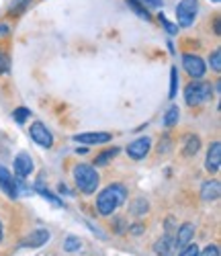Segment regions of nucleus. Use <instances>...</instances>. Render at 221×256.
Instances as JSON below:
<instances>
[{
	"label": "nucleus",
	"instance_id": "obj_6",
	"mask_svg": "<svg viewBox=\"0 0 221 256\" xmlns=\"http://www.w3.org/2000/svg\"><path fill=\"white\" fill-rule=\"evenodd\" d=\"M182 66H184V70H186L194 80L203 78V76H205V72H207L205 62H203L201 58H198V56H192V54H186V56L182 58Z\"/></svg>",
	"mask_w": 221,
	"mask_h": 256
},
{
	"label": "nucleus",
	"instance_id": "obj_4",
	"mask_svg": "<svg viewBox=\"0 0 221 256\" xmlns=\"http://www.w3.org/2000/svg\"><path fill=\"white\" fill-rule=\"evenodd\" d=\"M198 12V2L196 0H180L178 6H176V18H178L180 27H190L196 18Z\"/></svg>",
	"mask_w": 221,
	"mask_h": 256
},
{
	"label": "nucleus",
	"instance_id": "obj_29",
	"mask_svg": "<svg viewBox=\"0 0 221 256\" xmlns=\"http://www.w3.org/2000/svg\"><path fill=\"white\" fill-rule=\"evenodd\" d=\"M198 256H219V248L215 244H209L203 252H198Z\"/></svg>",
	"mask_w": 221,
	"mask_h": 256
},
{
	"label": "nucleus",
	"instance_id": "obj_23",
	"mask_svg": "<svg viewBox=\"0 0 221 256\" xmlns=\"http://www.w3.org/2000/svg\"><path fill=\"white\" fill-rule=\"evenodd\" d=\"M29 115H31V111H29V109H25V106H18V109H14V111H12V117H14V121H16V123H25Z\"/></svg>",
	"mask_w": 221,
	"mask_h": 256
},
{
	"label": "nucleus",
	"instance_id": "obj_7",
	"mask_svg": "<svg viewBox=\"0 0 221 256\" xmlns=\"http://www.w3.org/2000/svg\"><path fill=\"white\" fill-rule=\"evenodd\" d=\"M52 238V234L48 230H33L29 236L20 242V248H41L43 244H48V240Z\"/></svg>",
	"mask_w": 221,
	"mask_h": 256
},
{
	"label": "nucleus",
	"instance_id": "obj_32",
	"mask_svg": "<svg viewBox=\"0 0 221 256\" xmlns=\"http://www.w3.org/2000/svg\"><path fill=\"white\" fill-rule=\"evenodd\" d=\"M8 33V27L6 25H0V35H6Z\"/></svg>",
	"mask_w": 221,
	"mask_h": 256
},
{
	"label": "nucleus",
	"instance_id": "obj_33",
	"mask_svg": "<svg viewBox=\"0 0 221 256\" xmlns=\"http://www.w3.org/2000/svg\"><path fill=\"white\" fill-rule=\"evenodd\" d=\"M2 236H4V232H2V222H0V242H2Z\"/></svg>",
	"mask_w": 221,
	"mask_h": 256
},
{
	"label": "nucleus",
	"instance_id": "obj_17",
	"mask_svg": "<svg viewBox=\"0 0 221 256\" xmlns=\"http://www.w3.org/2000/svg\"><path fill=\"white\" fill-rule=\"evenodd\" d=\"M127 6L134 10L140 18H146V20H150L152 16H150V12H148V8H146V4H142L140 0H127Z\"/></svg>",
	"mask_w": 221,
	"mask_h": 256
},
{
	"label": "nucleus",
	"instance_id": "obj_5",
	"mask_svg": "<svg viewBox=\"0 0 221 256\" xmlns=\"http://www.w3.org/2000/svg\"><path fill=\"white\" fill-rule=\"evenodd\" d=\"M29 134H31V140H33L35 144H39L41 148H52V146H54V136H52V132H50L41 121H35V123L31 125Z\"/></svg>",
	"mask_w": 221,
	"mask_h": 256
},
{
	"label": "nucleus",
	"instance_id": "obj_11",
	"mask_svg": "<svg viewBox=\"0 0 221 256\" xmlns=\"http://www.w3.org/2000/svg\"><path fill=\"white\" fill-rule=\"evenodd\" d=\"M205 168L209 172H217L221 168V144L219 142H213L209 152H207V162H205Z\"/></svg>",
	"mask_w": 221,
	"mask_h": 256
},
{
	"label": "nucleus",
	"instance_id": "obj_15",
	"mask_svg": "<svg viewBox=\"0 0 221 256\" xmlns=\"http://www.w3.org/2000/svg\"><path fill=\"white\" fill-rule=\"evenodd\" d=\"M192 236H194V226L192 224H182L180 228H178V232H176V238H174V242H176V246H186L190 240H192Z\"/></svg>",
	"mask_w": 221,
	"mask_h": 256
},
{
	"label": "nucleus",
	"instance_id": "obj_12",
	"mask_svg": "<svg viewBox=\"0 0 221 256\" xmlns=\"http://www.w3.org/2000/svg\"><path fill=\"white\" fill-rule=\"evenodd\" d=\"M74 142H78V144H106V142H110V134H102V132L78 134V136H74Z\"/></svg>",
	"mask_w": 221,
	"mask_h": 256
},
{
	"label": "nucleus",
	"instance_id": "obj_10",
	"mask_svg": "<svg viewBox=\"0 0 221 256\" xmlns=\"http://www.w3.org/2000/svg\"><path fill=\"white\" fill-rule=\"evenodd\" d=\"M0 186H2V190H4V193H6L10 199H16V197H18L16 180H14V176L8 172L4 166H0Z\"/></svg>",
	"mask_w": 221,
	"mask_h": 256
},
{
	"label": "nucleus",
	"instance_id": "obj_22",
	"mask_svg": "<svg viewBox=\"0 0 221 256\" xmlns=\"http://www.w3.org/2000/svg\"><path fill=\"white\" fill-rule=\"evenodd\" d=\"M176 90H178V70L172 68L170 70V98L176 96Z\"/></svg>",
	"mask_w": 221,
	"mask_h": 256
},
{
	"label": "nucleus",
	"instance_id": "obj_24",
	"mask_svg": "<svg viewBox=\"0 0 221 256\" xmlns=\"http://www.w3.org/2000/svg\"><path fill=\"white\" fill-rule=\"evenodd\" d=\"M209 64H211V68L215 72H221V50H215L209 58Z\"/></svg>",
	"mask_w": 221,
	"mask_h": 256
},
{
	"label": "nucleus",
	"instance_id": "obj_18",
	"mask_svg": "<svg viewBox=\"0 0 221 256\" xmlns=\"http://www.w3.org/2000/svg\"><path fill=\"white\" fill-rule=\"evenodd\" d=\"M117 154H119V148H108L106 152H102V154H98V156H96L94 164H96V166H106V164H108L110 160H113Z\"/></svg>",
	"mask_w": 221,
	"mask_h": 256
},
{
	"label": "nucleus",
	"instance_id": "obj_26",
	"mask_svg": "<svg viewBox=\"0 0 221 256\" xmlns=\"http://www.w3.org/2000/svg\"><path fill=\"white\" fill-rule=\"evenodd\" d=\"M178 256H198V246L188 242V244L178 252Z\"/></svg>",
	"mask_w": 221,
	"mask_h": 256
},
{
	"label": "nucleus",
	"instance_id": "obj_20",
	"mask_svg": "<svg viewBox=\"0 0 221 256\" xmlns=\"http://www.w3.org/2000/svg\"><path fill=\"white\" fill-rule=\"evenodd\" d=\"M148 209H150V205L146 199H136L131 203V213H134V216H146Z\"/></svg>",
	"mask_w": 221,
	"mask_h": 256
},
{
	"label": "nucleus",
	"instance_id": "obj_27",
	"mask_svg": "<svg viewBox=\"0 0 221 256\" xmlns=\"http://www.w3.org/2000/svg\"><path fill=\"white\" fill-rule=\"evenodd\" d=\"M8 70H10V60L0 54V74H6Z\"/></svg>",
	"mask_w": 221,
	"mask_h": 256
},
{
	"label": "nucleus",
	"instance_id": "obj_9",
	"mask_svg": "<svg viewBox=\"0 0 221 256\" xmlns=\"http://www.w3.org/2000/svg\"><path fill=\"white\" fill-rule=\"evenodd\" d=\"M33 158L27 154V152H20L16 158H14V172L18 178H25L33 172Z\"/></svg>",
	"mask_w": 221,
	"mask_h": 256
},
{
	"label": "nucleus",
	"instance_id": "obj_14",
	"mask_svg": "<svg viewBox=\"0 0 221 256\" xmlns=\"http://www.w3.org/2000/svg\"><path fill=\"white\" fill-rule=\"evenodd\" d=\"M203 201H217L221 197V182L219 180H207L201 188Z\"/></svg>",
	"mask_w": 221,
	"mask_h": 256
},
{
	"label": "nucleus",
	"instance_id": "obj_28",
	"mask_svg": "<svg viewBox=\"0 0 221 256\" xmlns=\"http://www.w3.org/2000/svg\"><path fill=\"white\" fill-rule=\"evenodd\" d=\"M158 18H160V23H162V25L166 27V31H168L170 35H174L176 31H178V27H176V25H172V23H168V20L164 18V14H158Z\"/></svg>",
	"mask_w": 221,
	"mask_h": 256
},
{
	"label": "nucleus",
	"instance_id": "obj_2",
	"mask_svg": "<svg viewBox=\"0 0 221 256\" xmlns=\"http://www.w3.org/2000/svg\"><path fill=\"white\" fill-rule=\"evenodd\" d=\"M74 180H76V186L82 190L84 195H92L98 182H100V176L96 172V168L90 166V164H78L74 166Z\"/></svg>",
	"mask_w": 221,
	"mask_h": 256
},
{
	"label": "nucleus",
	"instance_id": "obj_3",
	"mask_svg": "<svg viewBox=\"0 0 221 256\" xmlns=\"http://www.w3.org/2000/svg\"><path fill=\"white\" fill-rule=\"evenodd\" d=\"M211 96H213V88L209 82H190L184 88V98H186V104H190V106L203 104Z\"/></svg>",
	"mask_w": 221,
	"mask_h": 256
},
{
	"label": "nucleus",
	"instance_id": "obj_16",
	"mask_svg": "<svg viewBox=\"0 0 221 256\" xmlns=\"http://www.w3.org/2000/svg\"><path fill=\"white\" fill-rule=\"evenodd\" d=\"M198 150H201V140H198L196 136H188V138H186V144H184L182 154H184L186 158H190V156H194Z\"/></svg>",
	"mask_w": 221,
	"mask_h": 256
},
{
	"label": "nucleus",
	"instance_id": "obj_34",
	"mask_svg": "<svg viewBox=\"0 0 221 256\" xmlns=\"http://www.w3.org/2000/svg\"><path fill=\"white\" fill-rule=\"evenodd\" d=\"M211 2H215V4H217V2H221V0H211Z\"/></svg>",
	"mask_w": 221,
	"mask_h": 256
},
{
	"label": "nucleus",
	"instance_id": "obj_21",
	"mask_svg": "<svg viewBox=\"0 0 221 256\" xmlns=\"http://www.w3.org/2000/svg\"><path fill=\"white\" fill-rule=\"evenodd\" d=\"M80 248H82V240L76 238V236H68V238L64 240V250L66 252H76Z\"/></svg>",
	"mask_w": 221,
	"mask_h": 256
},
{
	"label": "nucleus",
	"instance_id": "obj_19",
	"mask_svg": "<svg viewBox=\"0 0 221 256\" xmlns=\"http://www.w3.org/2000/svg\"><path fill=\"white\" fill-rule=\"evenodd\" d=\"M178 117H180V109L176 104H172L170 109L166 111V117H164V125L166 127H172V125H176L178 123Z\"/></svg>",
	"mask_w": 221,
	"mask_h": 256
},
{
	"label": "nucleus",
	"instance_id": "obj_25",
	"mask_svg": "<svg viewBox=\"0 0 221 256\" xmlns=\"http://www.w3.org/2000/svg\"><path fill=\"white\" fill-rule=\"evenodd\" d=\"M37 190H39V193H41L43 197H46V199H50V201H52L56 207H62V205H64V203H62V201H60V199H58L54 193H50V190H46V188H43L41 184H37Z\"/></svg>",
	"mask_w": 221,
	"mask_h": 256
},
{
	"label": "nucleus",
	"instance_id": "obj_13",
	"mask_svg": "<svg viewBox=\"0 0 221 256\" xmlns=\"http://www.w3.org/2000/svg\"><path fill=\"white\" fill-rule=\"evenodd\" d=\"M174 250H176V242H174V238L170 236V232L166 234L164 238H160V240L156 242V246H154V252H156L158 256H172Z\"/></svg>",
	"mask_w": 221,
	"mask_h": 256
},
{
	"label": "nucleus",
	"instance_id": "obj_30",
	"mask_svg": "<svg viewBox=\"0 0 221 256\" xmlns=\"http://www.w3.org/2000/svg\"><path fill=\"white\" fill-rule=\"evenodd\" d=\"M129 232L134 234V236H140V234L144 232V226H142V224H136V226H131V228H129Z\"/></svg>",
	"mask_w": 221,
	"mask_h": 256
},
{
	"label": "nucleus",
	"instance_id": "obj_1",
	"mask_svg": "<svg viewBox=\"0 0 221 256\" xmlns=\"http://www.w3.org/2000/svg\"><path fill=\"white\" fill-rule=\"evenodd\" d=\"M127 199V188L123 184H110L100 190V195L96 197V209L100 216H110L115 213L117 207Z\"/></svg>",
	"mask_w": 221,
	"mask_h": 256
},
{
	"label": "nucleus",
	"instance_id": "obj_31",
	"mask_svg": "<svg viewBox=\"0 0 221 256\" xmlns=\"http://www.w3.org/2000/svg\"><path fill=\"white\" fill-rule=\"evenodd\" d=\"M142 2L148 6H162V0H142Z\"/></svg>",
	"mask_w": 221,
	"mask_h": 256
},
{
	"label": "nucleus",
	"instance_id": "obj_8",
	"mask_svg": "<svg viewBox=\"0 0 221 256\" xmlns=\"http://www.w3.org/2000/svg\"><path fill=\"white\" fill-rule=\"evenodd\" d=\"M150 148H152L150 138H140V140L131 142V144L127 146V154H129V158H134V160H142V158L148 156Z\"/></svg>",
	"mask_w": 221,
	"mask_h": 256
}]
</instances>
